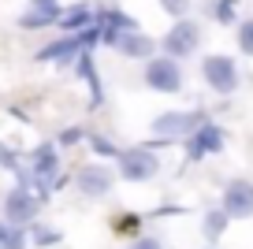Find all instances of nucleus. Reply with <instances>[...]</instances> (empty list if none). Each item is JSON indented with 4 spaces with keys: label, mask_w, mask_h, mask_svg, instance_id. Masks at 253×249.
I'll use <instances>...</instances> for the list:
<instances>
[{
    "label": "nucleus",
    "mask_w": 253,
    "mask_h": 249,
    "mask_svg": "<svg viewBox=\"0 0 253 249\" xmlns=\"http://www.w3.org/2000/svg\"><path fill=\"white\" fill-rule=\"evenodd\" d=\"M209 249H216V246H209Z\"/></svg>",
    "instance_id": "25"
},
{
    "label": "nucleus",
    "mask_w": 253,
    "mask_h": 249,
    "mask_svg": "<svg viewBox=\"0 0 253 249\" xmlns=\"http://www.w3.org/2000/svg\"><path fill=\"white\" fill-rule=\"evenodd\" d=\"M0 167H4V171H23V167H19V160H15V153H11L8 145H0Z\"/></svg>",
    "instance_id": "23"
},
{
    "label": "nucleus",
    "mask_w": 253,
    "mask_h": 249,
    "mask_svg": "<svg viewBox=\"0 0 253 249\" xmlns=\"http://www.w3.org/2000/svg\"><path fill=\"white\" fill-rule=\"evenodd\" d=\"M238 52L253 56V19H238Z\"/></svg>",
    "instance_id": "19"
},
{
    "label": "nucleus",
    "mask_w": 253,
    "mask_h": 249,
    "mask_svg": "<svg viewBox=\"0 0 253 249\" xmlns=\"http://www.w3.org/2000/svg\"><path fill=\"white\" fill-rule=\"evenodd\" d=\"M201 78H205V86L212 89V93H220V97H231L238 89V82H242L238 63L231 60V56H223V52H212V56L201 60Z\"/></svg>",
    "instance_id": "2"
},
{
    "label": "nucleus",
    "mask_w": 253,
    "mask_h": 249,
    "mask_svg": "<svg viewBox=\"0 0 253 249\" xmlns=\"http://www.w3.org/2000/svg\"><path fill=\"white\" fill-rule=\"evenodd\" d=\"M86 134H89V130H82V126H67V130L60 134V141H56V145H60V149H63V145H79V141H86Z\"/></svg>",
    "instance_id": "22"
},
{
    "label": "nucleus",
    "mask_w": 253,
    "mask_h": 249,
    "mask_svg": "<svg viewBox=\"0 0 253 249\" xmlns=\"http://www.w3.org/2000/svg\"><path fill=\"white\" fill-rule=\"evenodd\" d=\"M227 223H231V219H227V212H223V208H209L205 219H201V231H205L209 242H220V234L227 231Z\"/></svg>",
    "instance_id": "15"
},
{
    "label": "nucleus",
    "mask_w": 253,
    "mask_h": 249,
    "mask_svg": "<svg viewBox=\"0 0 253 249\" xmlns=\"http://www.w3.org/2000/svg\"><path fill=\"white\" fill-rule=\"evenodd\" d=\"M220 208L227 212V219H250L253 216V182L250 179H231L223 186Z\"/></svg>",
    "instance_id": "8"
},
{
    "label": "nucleus",
    "mask_w": 253,
    "mask_h": 249,
    "mask_svg": "<svg viewBox=\"0 0 253 249\" xmlns=\"http://www.w3.org/2000/svg\"><path fill=\"white\" fill-rule=\"evenodd\" d=\"M116 167H119V179L123 182H149V179H157V171H160V156L153 153V149H145V145H134V149H123V153H119Z\"/></svg>",
    "instance_id": "3"
},
{
    "label": "nucleus",
    "mask_w": 253,
    "mask_h": 249,
    "mask_svg": "<svg viewBox=\"0 0 253 249\" xmlns=\"http://www.w3.org/2000/svg\"><path fill=\"white\" fill-rule=\"evenodd\" d=\"M112 182H116V175H112V167H104V164H82L79 175H75V186H79L86 197L112 194Z\"/></svg>",
    "instance_id": "10"
},
{
    "label": "nucleus",
    "mask_w": 253,
    "mask_h": 249,
    "mask_svg": "<svg viewBox=\"0 0 253 249\" xmlns=\"http://www.w3.org/2000/svg\"><path fill=\"white\" fill-rule=\"evenodd\" d=\"M56 26H60L63 34H82V30H89V26H97V8L86 4V0H79L71 8H63V15H60Z\"/></svg>",
    "instance_id": "13"
},
{
    "label": "nucleus",
    "mask_w": 253,
    "mask_h": 249,
    "mask_svg": "<svg viewBox=\"0 0 253 249\" xmlns=\"http://www.w3.org/2000/svg\"><path fill=\"white\" fill-rule=\"evenodd\" d=\"M26 171H30V190L45 197L48 190L60 182V145H52V141L38 145V149H34V156H30V167H26Z\"/></svg>",
    "instance_id": "1"
},
{
    "label": "nucleus",
    "mask_w": 253,
    "mask_h": 249,
    "mask_svg": "<svg viewBox=\"0 0 253 249\" xmlns=\"http://www.w3.org/2000/svg\"><path fill=\"white\" fill-rule=\"evenodd\" d=\"M142 82L153 89V93H179L182 89V67L175 60H168V56H153V60H145L142 67Z\"/></svg>",
    "instance_id": "6"
},
{
    "label": "nucleus",
    "mask_w": 253,
    "mask_h": 249,
    "mask_svg": "<svg viewBox=\"0 0 253 249\" xmlns=\"http://www.w3.org/2000/svg\"><path fill=\"white\" fill-rule=\"evenodd\" d=\"M157 48H160V41H153L145 30H130V34H123V38L116 41V52L126 56V60H153Z\"/></svg>",
    "instance_id": "12"
},
{
    "label": "nucleus",
    "mask_w": 253,
    "mask_h": 249,
    "mask_svg": "<svg viewBox=\"0 0 253 249\" xmlns=\"http://www.w3.org/2000/svg\"><path fill=\"white\" fill-rule=\"evenodd\" d=\"M126 249H164V242H160V238H149V234H142V238H134Z\"/></svg>",
    "instance_id": "24"
},
{
    "label": "nucleus",
    "mask_w": 253,
    "mask_h": 249,
    "mask_svg": "<svg viewBox=\"0 0 253 249\" xmlns=\"http://www.w3.org/2000/svg\"><path fill=\"white\" fill-rule=\"evenodd\" d=\"M205 123H209L205 112H198V108H179V112H164V116H157L149 130L157 134L160 141H168V138H190V134L198 130V126H205Z\"/></svg>",
    "instance_id": "5"
},
{
    "label": "nucleus",
    "mask_w": 253,
    "mask_h": 249,
    "mask_svg": "<svg viewBox=\"0 0 253 249\" xmlns=\"http://www.w3.org/2000/svg\"><path fill=\"white\" fill-rule=\"evenodd\" d=\"M75 67H79V78H86V82H89V104H93V108H101V82H97V71H93L89 52H82L79 60H75Z\"/></svg>",
    "instance_id": "14"
},
{
    "label": "nucleus",
    "mask_w": 253,
    "mask_h": 249,
    "mask_svg": "<svg viewBox=\"0 0 253 249\" xmlns=\"http://www.w3.org/2000/svg\"><path fill=\"white\" fill-rule=\"evenodd\" d=\"M209 11L220 26H238V0H212Z\"/></svg>",
    "instance_id": "16"
},
{
    "label": "nucleus",
    "mask_w": 253,
    "mask_h": 249,
    "mask_svg": "<svg viewBox=\"0 0 253 249\" xmlns=\"http://www.w3.org/2000/svg\"><path fill=\"white\" fill-rule=\"evenodd\" d=\"M63 15V4L60 0H30L26 11L19 15V26L23 30H45V26H56Z\"/></svg>",
    "instance_id": "11"
},
{
    "label": "nucleus",
    "mask_w": 253,
    "mask_h": 249,
    "mask_svg": "<svg viewBox=\"0 0 253 249\" xmlns=\"http://www.w3.org/2000/svg\"><path fill=\"white\" fill-rule=\"evenodd\" d=\"M41 201H45L41 194H34V190L15 186L8 197H4V223H11V227H23V231H26L30 223H38Z\"/></svg>",
    "instance_id": "7"
},
{
    "label": "nucleus",
    "mask_w": 253,
    "mask_h": 249,
    "mask_svg": "<svg viewBox=\"0 0 253 249\" xmlns=\"http://www.w3.org/2000/svg\"><path fill=\"white\" fill-rule=\"evenodd\" d=\"M223 145H227L223 126L205 123V126H198V130L186 138V156L190 160H205V156H212V153H223Z\"/></svg>",
    "instance_id": "9"
},
{
    "label": "nucleus",
    "mask_w": 253,
    "mask_h": 249,
    "mask_svg": "<svg viewBox=\"0 0 253 249\" xmlns=\"http://www.w3.org/2000/svg\"><path fill=\"white\" fill-rule=\"evenodd\" d=\"M198 45H201V26L194 23V19H179V23H171V30L160 38V48H164L160 56L179 63V60L198 52Z\"/></svg>",
    "instance_id": "4"
},
{
    "label": "nucleus",
    "mask_w": 253,
    "mask_h": 249,
    "mask_svg": "<svg viewBox=\"0 0 253 249\" xmlns=\"http://www.w3.org/2000/svg\"><path fill=\"white\" fill-rule=\"evenodd\" d=\"M63 234L56 231V227H41V223H30V246H56V242H60Z\"/></svg>",
    "instance_id": "18"
},
{
    "label": "nucleus",
    "mask_w": 253,
    "mask_h": 249,
    "mask_svg": "<svg viewBox=\"0 0 253 249\" xmlns=\"http://www.w3.org/2000/svg\"><path fill=\"white\" fill-rule=\"evenodd\" d=\"M86 141L93 145V153H101V156H112V160H119V153H123V149H116L108 138H101V134H86Z\"/></svg>",
    "instance_id": "20"
},
{
    "label": "nucleus",
    "mask_w": 253,
    "mask_h": 249,
    "mask_svg": "<svg viewBox=\"0 0 253 249\" xmlns=\"http://www.w3.org/2000/svg\"><path fill=\"white\" fill-rule=\"evenodd\" d=\"M26 246H30V238L23 227H11L0 219V249H26Z\"/></svg>",
    "instance_id": "17"
},
{
    "label": "nucleus",
    "mask_w": 253,
    "mask_h": 249,
    "mask_svg": "<svg viewBox=\"0 0 253 249\" xmlns=\"http://www.w3.org/2000/svg\"><path fill=\"white\" fill-rule=\"evenodd\" d=\"M160 8H164L175 23H179V19H186V11L194 8V0H160Z\"/></svg>",
    "instance_id": "21"
}]
</instances>
